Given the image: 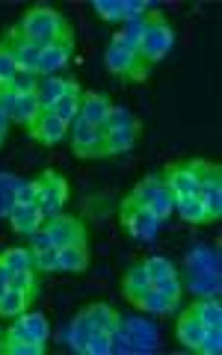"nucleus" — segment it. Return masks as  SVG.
I'll list each match as a JSON object with an SVG mask.
<instances>
[{
  "label": "nucleus",
  "mask_w": 222,
  "mask_h": 355,
  "mask_svg": "<svg viewBox=\"0 0 222 355\" xmlns=\"http://www.w3.org/2000/svg\"><path fill=\"white\" fill-rule=\"evenodd\" d=\"M18 30L24 33L27 39L44 44V48H48L51 42L62 39V36H74V30H71L69 21H65V15L57 12V9L48 6V3H39V6L27 9L24 18L18 21Z\"/></svg>",
  "instance_id": "f257e3e1"
},
{
  "label": "nucleus",
  "mask_w": 222,
  "mask_h": 355,
  "mask_svg": "<svg viewBox=\"0 0 222 355\" xmlns=\"http://www.w3.org/2000/svg\"><path fill=\"white\" fill-rule=\"evenodd\" d=\"M104 65L113 77H121V80H128V83H142L151 71V65L139 57V51L121 39V33H116V36L110 39L107 51H104Z\"/></svg>",
  "instance_id": "f03ea898"
},
{
  "label": "nucleus",
  "mask_w": 222,
  "mask_h": 355,
  "mask_svg": "<svg viewBox=\"0 0 222 355\" xmlns=\"http://www.w3.org/2000/svg\"><path fill=\"white\" fill-rule=\"evenodd\" d=\"M172 44H175V33L169 27V21H166V15L148 9L146 18H142V33H139V44H137L139 57L148 65H157L166 53L172 51Z\"/></svg>",
  "instance_id": "7ed1b4c3"
},
{
  "label": "nucleus",
  "mask_w": 222,
  "mask_h": 355,
  "mask_svg": "<svg viewBox=\"0 0 222 355\" xmlns=\"http://www.w3.org/2000/svg\"><path fill=\"white\" fill-rule=\"evenodd\" d=\"M0 42H3V48L9 51V57H12V62L18 65V71H21V74H36V69H39V57H42L44 44L27 39L24 33L18 30V24H15V27H9V30H6V36L0 39Z\"/></svg>",
  "instance_id": "20e7f679"
},
{
  "label": "nucleus",
  "mask_w": 222,
  "mask_h": 355,
  "mask_svg": "<svg viewBox=\"0 0 222 355\" xmlns=\"http://www.w3.org/2000/svg\"><path fill=\"white\" fill-rule=\"evenodd\" d=\"M119 219H121V225H125V231H128L133 240H151L154 234H157V228H160V219L154 216L148 207L137 205L130 196L121 198Z\"/></svg>",
  "instance_id": "39448f33"
},
{
  "label": "nucleus",
  "mask_w": 222,
  "mask_h": 355,
  "mask_svg": "<svg viewBox=\"0 0 222 355\" xmlns=\"http://www.w3.org/2000/svg\"><path fill=\"white\" fill-rule=\"evenodd\" d=\"M44 234H48L51 246L65 249V246H86V225L77 216L57 214L44 222Z\"/></svg>",
  "instance_id": "423d86ee"
},
{
  "label": "nucleus",
  "mask_w": 222,
  "mask_h": 355,
  "mask_svg": "<svg viewBox=\"0 0 222 355\" xmlns=\"http://www.w3.org/2000/svg\"><path fill=\"white\" fill-rule=\"evenodd\" d=\"M42 196H39V210L44 219L62 214V205L69 202V181L57 169H44L42 175Z\"/></svg>",
  "instance_id": "0eeeda50"
},
{
  "label": "nucleus",
  "mask_w": 222,
  "mask_h": 355,
  "mask_svg": "<svg viewBox=\"0 0 222 355\" xmlns=\"http://www.w3.org/2000/svg\"><path fill=\"white\" fill-rule=\"evenodd\" d=\"M65 133H69V125L65 121L57 119V113H53L51 107H42L39 110V116L36 121L27 128V137L33 142H39V146L44 148H51V146H60V142L65 139Z\"/></svg>",
  "instance_id": "6e6552de"
},
{
  "label": "nucleus",
  "mask_w": 222,
  "mask_h": 355,
  "mask_svg": "<svg viewBox=\"0 0 222 355\" xmlns=\"http://www.w3.org/2000/svg\"><path fill=\"white\" fill-rule=\"evenodd\" d=\"M71 130V151L77 157H104V137L86 119H77Z\"/></svg>",
  "instance_id": "1a4fd4ad"
},
{
  "label": "nucleus",
  "mask_w": 222,
  "mask_h": 355,
  "mask_svg": "<svg viewBox=\"0 0 222 355\" xmlns=\"http://www.w3.org/2000/svg\"><path fill=\"white\" fill-rule=\"evenodd\" d=\"M44 352V343L33 340L27 335V329L21 326V320L15 317L12 326L3 331V343H0V355H42Z\"/></svg>",
  "instance_id": "9d476101"
},
{
  "label": "nucleus",
  "mask_w": 222,
  "mask_h": 355,
  "mask_svg": "<svg viewBox=\"0 0 222 355\" xmlns=\"http://www.w3.org/2000/svg\"><path fill=\"white\" fill-rule=\"evenodd\" d=\"M71 57H74V36H62L57 42H51L48 48L42 51V57H39L36 77H51L53 71H60Z\"/></svg>",
  "instance_id": "9b49d317"
},
{
  "label": "nucleus",
  "mask_w": 222,
  "mask_h": 355,
  "mask_svg": "<svg viewBox=\"0 0 222 355\" xmlns=\"http://www.w3.org/2000/svg\"><path fill=\"white\" fill-rule=\"evenodd\" d=\"M160 178H163V184L172 190L175 198H181V196H198V184H196L193 172L187 169V160L166 163V169H163Z\"/></svg>",
  "instance_id": "f8f14e48"
},
{
  "label": "nucleus",
  "mask_w": 222,
  "mask_h": 355,
  "mask_svg": "<svg viewBox=\"0 0 222 355\" xmlns=\"http://www.w3.org/2000/svg\"><path fill=\"white\" fill-rule=\"evenodd\" d=\"M80 95H83V86L77 83L74 77H69V80H65V92L57 98V104L51 107L53 113H57V119L65 121L69 128L80 119Z\"/></svg>",
  "instance_id": "ddd939ff"
},
{
  "label": "nucleus",
  "mask_w": 222,
  "mask_h": 355,
  "mask_svg": "<svg viewBox=\"0 0 222 355\" xmlns=\"http://www.w3.org/2000/svg\"><path fill=\"white\" fill-rule=\"evenodd\" d=\"M9 222H12V231L15 234H36V231L44 228V219L39 205H15L12 210H9Z\"/></svg>",
  "instance_id": "4468645a"
},
{
  "label": "nucleus",
  "mask_w": 222,
  "mask_h": 355,
  "mask_svg": "<svg viewBox=\"0 0 222 355\" xmlns=\"http://www.w3.org/2000/svg\"><path fill=\"white\" fill-rule=\"evenodd\" d=\"M205 323L198 317H193L190 311H184L181 317H178V323H175V335H178V340H181V347L184 349H190V352H196L198 349V343H202V338H205Z\"/></svg>",
  "instance_id": "2eb2a0df"
},
{
  "label": "nucleus",
  "mask_w": 222,
  "mask_h": 355,
  "mask_svg": "<svg viewBox=\"0 0 222 355\" xmlns=\"http://www.w3.org/2000/svg\"><path fill=\"white\" fill-rule=\"evenodd\" d=\"M113 110V101H110L107 92H83L80 95V119H86L89 125H101L107 119V113Z\"/></svg>",
  "instance_id": "dca6fc26"
},
{
  "label": "nucleus",
  "mask_w": 222,
  "mask_h": 355,
  "mask_svg": "<svg viewBox=\"0 0 222 355\" xmlns=\"http://www.w3.org/2000/svg\"><path fill=\"white\" fill-rule=\"evenodd\" d=\"M151 287V279H148V272H146V266L137 263V266H130V270L121 275V296L128 299V302H133L137 296H142Z\"/></svg>",
  "instance_id": "f3484780"
},
{
  "label": "nucleus",
  "mask_w": 222,
  "mask_h": 355,
  "mask_svg": "<svg viewBox=\"0 0 222 355\" xmlns=\"http://www.w3.org/2000/svg\"><path fill=\"white\" fill-rule=\"evenodd\" d=\"M139 137V125L133 128H119V130H110L104 137V157H113V154H125L133 148V142Z\"/></svg>",
  "instance_id": "a211bd4d"
},
{
  "label": "nucleus",
  "mask_w": 222,
  "mask_h": 355,
  "mask_svg": "<svg viewBox=\"0 0 222 355\" xmlns=\"http://www.w3.org/2000/svg\"><path fill=\"white\" fill-rule=\"evenodd\" d=\"M190 311L193 317H198L205 326H222V302L216 296H202V299H193L190 302Z\"/></svg>",
  "instance_id": "6ab92c4d"
},
{
  "label": "nucleus",
  "mask_w": 222,
  "mask_h": 355,
  "mask_svg": "<svg viewBox=\"0 0 222 355\" xmlns=\"http://www.w3.org/2000/svg\"><path fill=\"white\" fill-rule=\"evenodd\" d=\"M83 311L89 314V320H92V326H95V329L113 331V335H116V331L121 329V317H119L116 311L110 308L107 302H92V305H86Z\"/></svg>",
  "instance_id": "aec40b11"
},
{
  "label": "nucleus",
  "mask_w": 222,
  "mask_h": 355,
  "mask_svg": "<svg viewBox=\"0 0 222 355\" xmlns=\"http://www.w3.org/2000/svg\"><path fill=\"white\" fill-rule=\"evenodd\" d=\"M130 305H137L142 311H148V314H169V311L178 308V299H169V296H163L160 291H154V287H148L142 296H137Z\"/></svg>",
  "instance_id": "412c9836"
},
{
  "label": "nucleus",
  "mask_w": 222,
  "mask_h": 355,
  "mask_svg": "<svg viewBox=\"0 0 222 355\" xmlns=\"http://www.w3.org/2000/svg\"><path fill=\"white\" fill-rule=\"evenodd\" d=\"M89 266V249L86 246H65L57 254V270L60 272H83Z\"/></svg>",
  "instance_id": "4be33fe9"
},
{
  "label": "nucleus",
  "mask_w": 222,
  "mask_h": 355,
  "mask_svg": "<svg viewBox=\"0 0 222 355\" xmlns=\"http://www.w3.org/2000/svg\"><path fill=\"white\" fill-rule=\"evenodd\" d=\"M92 331H95L92 320H89L86 311H80V314L71 320V329H69V343H71V349L86 355V343H89V338H92Z\"/></svg>",
  "instance_id": "5701e85b"
},
{
  "label": "nucleus",
  "mask_w": 222,
  "mask_h": 355,
  "mask_svg": "<svg viewBox=\"0 0 222 355\" xmlns=\"http://www.w3.org/2000/svg\"><path fill=\"white\" fill-rule=\"evenodd\" d=\"M198 198H202V205H205L207 219L216 222L222 216V178L219 181H210V184L198 187Z\"/></svg>",
  "instance_id": "b1692460"
},
{
  "label": "nucleus",
  "mask_w": 222,
  "mask_h": 355,
  "mask_svg": "<svg viewBox=\"0 0 222 355\" xmlns=\"http://www.w3.org/2000/svg\"><path fill=\"white\" fill-rule=\"evenodd\" d=\"M175 207H178V214H181L184 222H190V225H207V214H205V205H202V198L198 196H181V198H175Z\"/></svg>",
  "instance_id": "393cba45"
},
{
  "label": "nucleus",
  "mask_w": 222,
  "mask_h": 355,
  "mask_svg": "<svg viewBox=\"0 0 222 355\" xmlns=\"http://www.w3.org/2000/svg\"><path fill=\"white\" fill-rule=\"evenodd\" d=\"M36 302V296H30V293H21V291H9L0 296V317H18V314H24V311H30V305Z\"/></svg>",
  "instance_id": "a878e982"
},
{
  "label": "nucleus",
  "mask_w": 222,
  "mask_h": 355,
  "mask_svg": "<svg viewBox=\"0 0 222 355\" xmlns=\"http://www.w3.org/2000/svg\"><path fill=\"white\" fill-rule=\"evenodd\" d=\"M21 320V326L27 329V335L33 340H39V343H48L51 338V323H48V317L44 314H36V311H24V314H18Z\"/></svg>",
  "instance_id": "bb28decb"
},
{
  "label": "nucleus",
  "mask_w": 222,
  "mask_h": 355,
  "mask_svg": "<svg viewBox=\"0 0 222 355\" xmlns=\"http://www.w3.org/2000/svg\"><path fill=\"white\" fill-rule=\"evenodd\" d=\"M0 263L6 266L9 272H21V270H36L33 266V252L24 246H9L0 252Z\"/></svg>",
  "instance_id": "cd10ccee"
},
{
  "label": "nucleus",
  "mask_w": 222,
  "mask_h": 355,
  "mask_svg": "<svg viewBox=\"0 0 222 355\" xmlns=\"http://www.w3.org/2000/svg\"><path fill=\"white\" fill-rule=\"evenodd\" d=\"M160 187H163V178H160V175H146V178H142V181L130 190V198H133L137 205L148 207V205H151V198L157 196Z\"/></svg>",
  "instance_id": "c85d7f7f"
},
{
  "label": "nucleus",
  "mask_w": 222,
  "mask_h": 355,
  "mask_svg": "<svg viewBox=\"0 0 222 355\" xmlns=\"http://www.w3.org/2000/svg\"><path fill=\"white\" fill-rule=\"evenodd\" d=\"M133 125H139L137 119H133L128 110H121V107H113L107 113V119L101 121V125H98V133H101V137H107L110 130H119V128H133Z\"/></svg>",
  "instance_id": "c756f323"
},
{
  "label": "nucleus",
  "mask_w": 222,
  "mask_h": 355,
  "mask_svg": "<svg viewBox=\"0 0 222 355\" xmlns=\"http://www.w3.org/2000/svg\"><path fill=\"white\" fill-rule=\"evenodd\" d=\"M18 184H21V178H15V175H0V216H9V210L15 207Z\"/></svg>",
  "instance_id": "7c9ffc66"
},
{
  "label": "nucleus",
  "mask_w": 222,
  "mask_h": 355,
  "mask_svg": "<svg viewBox=\"0 0 222 355\" xmlns=\"http://www.w3.org/2000/svg\"><path fill=\"white\" fill-rule=\"evenodd\" d=\"M148 210H151V214L157 216L160 222H166V219L172 216V210H175V196H172V190H169V187H166V184H163L160 190H157V196L151 198Z\"/></svg>",
  "instance_id": "2f4dec72"
},
{
  "label": "nucleus",
  "mask_w": 222,
  "mask_h": 355,
  "mask_svg": "<svg viewBox=\"0 0 222 355\" xmlns=\"http://www.w3.org/2000/svg\"><path fill=\"white\" fill-rule=\"evenodd\" d=\"M39 270H21L9 275V287L21 293H30V296H39Z\"/></svg>",
  "instance_id": "473e14b6"
},
{
  "label": "nucleus",
  "mask_w": 222,
  "mask_h": 355,
  "mask_svg": "<svg viewBox=\"0 0 222 355\" xmlns=\"http://www.w3.org/2000/svg\"><path fill=\"white\" fill-rule=\"evenodd\" d=\"M142 266H146V272H148V279H151V282L166 279V275H178L175 263H172V261H166L163 254H148V258L142 261Z\"/></svg>",
  "instance_id": "72a5a7b5"
},
{
  "label": "nucleus",
  "mask_w": 222,
  "mask_h": 355,
  "mask_svg": "<svg viewBox=\"0 0 222 355\" xmlns=\"http://www.w3.org/2000/svg\"><path fill=\"white\" fill-rule=\"evenodd\" d=\"M62 92H65V80H62V77H44V80L39 83V101H42V107H53Z\"/></svg>",
  "instance_id": "f704fd0d"
},
{
  "label": "nucleus",
  "mask_w": 222,
  "mask_h": 355,
  "mask_svg": "<svg viewBox=\"0 0 222 355\" xmlns=\"http://www.w3.org/2000/svg\"><path fill=\"white\" fill-rule=\"evenodd\" d=\"M33 252V266L39 272H60L57 270V254L60 249L57 246H48V249H30Z\"/></svg>",
  "instance_id": "c9c22d12"
},
{
  "label": "nucleus",
  "mask_w": 222,
  "mask_h": 355,
  "mask_svg": "<svg viewBox=\"0 0 222 355\" xmlns=\"http://www.w3.org/2000/svg\"><path fill=\"white\" fill-rule=\"evenodd\" d=\"M107 352H113V331L95 329L86 343V355H107Z\"/></svg>",
  "instance_id": "e433bc0d"
},
{
  "label": "nucleus",
  "mask_w": 222,
  "mask_h": 355,
  "mask_svg": "<svg viewBox=\"0 0 222 355\" xmlns=\"http://www.w3.org/2000/svg\"><path fill=\"white\" fill-rule=\"evenodd\" d=\"M198 355H219L222 352V326H207L205 338L198 343Z\"/></svg>",
  "instance_id": "4c0bfd02"
},
{
  "label": "nucleus",
  "mask_w": 222,
  "mask_h": 355,
  "mask_svg": "<svg viewBox=\"0 0 222 355\" xmlns=\"http://www.w3.org/2000/svg\"><path fill=\"white\" fill-rule=\"evenodd\" d=\"M15 77H18V65L12 62V57H9V51L3 48V42H0V92L12 86Z\"/></svg>",
  "instance_id": "58836bf2"
},
{
  "label": "nucleus",
  "mask_w": 222,
  "mask_h": 355,
  "mask_svg": "<svg viewBox=\"0 0 222 355\" xmlns=\"http://www.w3.org/2000/svg\"><path fill=\"white\" fill-rule=\"evenodd\" d=\"M39 196H42V178H36V181H21L18 193H15V205H39Z\"/></svg>",
  "instance_id": "ea45409f"
},
{
  "label": "nucleus",
  "mask_w": 222,
  "mask_h": 355,
  "mask_svg": "<svg viewBox=\"0 0 222 355\" xmlns=\"http://www.w3.org/2000/svg\"><path fill=\"white\" fill-rule=\"evenodd\" d=\"M121 3L125 0H92V9L104 21H121Z\"/></svg>",
  "instance_id": "a19ab883"
},
{
  "label": "nucleus",
  "mask_w": 222,
  "mask_h": 355,
  "mask_svg": "<svg viewBox=\"0 0 222 355\" xmlns=\"http://www.w3.org/2000/svg\"><path fill=\"white\" fill-rule=\"evenodd\" d=\"M151 287L160 291L163 296H169V299H181V279H178V275H166V279L151 282Z\"/></svg>",
  "instance_id": "79ce46f5"
},
{
  "label": "nucleus",
  "mask_w": 222,
  "mask_h": 355,
  "mask_svg": "<svg viewBox=\"0 0 222 355\" xmlns=\"http://www.w3.org/2000/svg\"><path fill=\"white\" fill-rule=\"evenodd\" d=\"M148 12V3H142V0H125L121 3V21H139L146 18Z\"/></svg>",
  "instance_id": "37998d69"
},
{
  "label": "nucleus",
  "mask_w": 222,
  "mask_h": 355,
  "mask_svg": "<svg viewBox=\"0 0 222 355\" xmlns=\"http://www.w3.org/2000/svg\"><path fill=\"white\" fill-rule=\"evenodd\" d=\"M30 249H48L51 246V240H48V234H44V228L42 231H36V234H30Z\"/></svg>",
  "instance_id": "c03bdc74"
},
{
  "label": "nucleus",
  "mask_w": 222,
  "mask_h": 355,
  "mask_svg": "<svg viewBox=\"0 0 222 355\" xmlns=\"http://www.w3.org/2000/svg\"><path fill=\"white\" fill-rule=\"evenodd\" d=\"M9 125H12V121H9V116L3 113V110H0V146H3V142H6V133H9Z\"/></svg>",
  "instance_id": "a18cd8bd"
},
{
  "label": "nucleus",
  "mask_w": 222,
  "mask_h": 355,
  "mask_svg": "<svg viewBox=\"0 0 222 355\" xmlns=\"http://www.w3.org/2000/svg\"><path fill=\"white\" fill-rule=\"evenodd\" d=\"M9 275H12V272H9V270H6V266H3V263H0V296H3V293L9 291Z\"/></svg>",
  "instance_id": "49530a36"
},
{
  "label": "nucleus",
  "mask_w": 222,
  "mask_h": 355,
  "mask_svg": "<svg viewBox=\"0 0 222 355\" xmlns=\"http://www.w3.org/2000/svg\"><path fill=\"white\" fill-rule=\"evenodd\" d=\"M0 343H3V331H0Z\"/></svg>",
  "instance_id": "de8ad7c7"
}]
</instances>
